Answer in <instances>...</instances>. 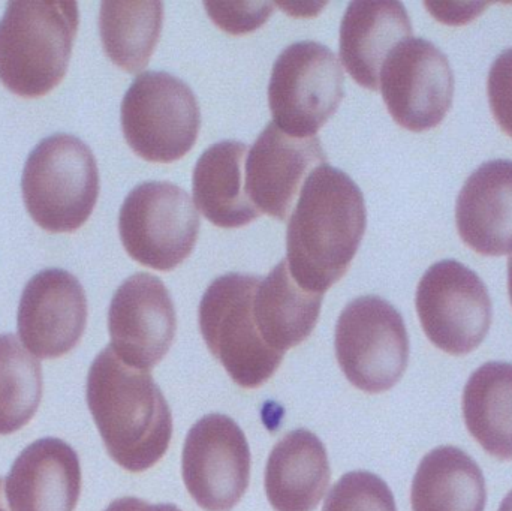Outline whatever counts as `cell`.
Masks as SVG:
<instances>
[{
	"instance_id": "603a6c76",
	"label": "cell",
	"mask_w": 512,
	"mask_h": 511,
	"mask_svg": "<svg viewBox=\"0 0 512 511\" xmlns=\"http://www.w3.org/2000/svg\"><path fill=\"white\" fill-rule=\"evenodd\" d=\"M463 417L469 434L499 461H512V363L478 368L463 390Z\"/></svg>"
},
{
	"instance_id": "4316f807",
	"label": "cell",
	"mask_w": 512,
	"mask_h": 511,
	"mask_svg": "<svg viewBox=\"0 0 512 511\" xmlns=\"http://www.w3.org/2000/svg\"><path fill=\"white\" fill-rule=\"evenodd\" d=\"M207 15L231 35H243L259 29L274 11V3L204 2Z\"/></svg>"
},
{
	"instance_id": "83f0119b",
	"label": "cell",
	"mask_w": 512,
	"mask_h": 511,
	"mask_svg": "<svg viewBox=\"0 0 512 511\" xmlns=\"http://www.w3.org/2000/svg\"><path fill=\"white\" fill-rule=\"evenodd\" d=\"M487 95L493 117L512 138V48L499 54L490 68Z\"/></svg>"
},
{
	"instance_id": "d6986e66",
	"label": "cell",
	"mask_w": 512,
	"mask_h": 511,
	"mask_svg": "<svg viewBox=\"0 0 512 511\" xmlns=\"http://www.w3.org/2000/svg\"><path fill=\"white\" fill-rule=\"evenodd\" d=\"M330 485L322 441L306 429L289 432L274 446L265 468V494L276 511H313Z\"/></svg>"
},
{
	"instance_id": "4dcf8cb0",
	"label": "cell",
	"mask_w": 512,
	"mask_h": 511,
	"mask_svg": "<svg viewBox=\"0 0 512 511\" xmlns=\"http://www.w3.org/2000/svg\"><path fill=\"white\" fill-rule=\"evenodd\" d=\"M508 293H510L512 305V254L510 255V260H508Z\"/></svg>"
},
{
	"instance_id": "8992f818",
	"label": "cell",
	"mask_w": 512,
	"mask_h": 511,
	"mask_svg": "<svg viewBox=\"0 0 512 511\" xmlns=\"http://www.w3.org/2000/svg\"><path fill=\"white\" fill-rule=\"evenodd\" d=\"M129 147L149 162L171 164L191 152L201 128V110L191 87L168 74L138 75L120 108Z\"/></svg>"
},
{
	"instance_id": "6da1fadb",
	"label": "cell",
	"mask_w": 512,
	"mask_h": 511,
	"mask_svg": "<svg viewBox=\"0 0 512 511\" xmlns=\"http://www.w3.org/2000/svg\"><path fill=\"white\" fill-rule=\"evenodd\" d=\"M366 224L357 183L331 165H319L304 182L286 230L292 278L310 293L330 290L351 267Z\"/></svg>"
},
{
	"instance_id": "3957f363",
	"label": "cell",
	"mask_w": 512,
	"mask_h": 511,
	"mask_svg": "<svg viewBox=\"0 0 512 511\" xmlns=\"http://www.w3.org/2000/svg\"><path fill=\"white\" fill-rule=\"evenodd\" d=\"M80 12L75 2H9L0 20V81L23 98L50 93L68 71Z\"/></svg>"
},
{
	"instance_id": "484cf974",
	"label": "cell",
	"mask_w": 512,
	"mask_h": 511,
	"mask_svg": "<svg viewBox=\"0 0 512 511\" xmlns=\"http://www.w3.org/2000/svg\"><path fill=\"white\" fill-rule=\"evenodd\" d=\"M322 511H397V507L384 480L367 471H354L333 486Z\"/></svg>"
},
{
	"instance_id": "9c48e42d",
	"label": "cell",
	"mask_w": 512,
	"mask_h": 511,
	"mask_svg": "<svg viewBox=\"0 0 512 511\" xmlns=\"http://www.w3.org/2000/svg\"><path fill=\"white\" fill-rule=\"evenodd\" d=\"M119 234L132 260L171 272L194 251L200 215L191 195L180 186L141 183L123 201Z\"/></svg>"
},
{
	"instance_id": "7402d4cb",
	"label": "cell",
	"mask_w": 512,
	"mask_h": 511,
	"mask_svg": "<svg viewBox=\"0 0 512 511\" xmlns=\"http://www.w3.org/2000/svg\"><path fill=\"white\" fill-rule=\"evenodd\" d=\"M487 491L477 462L457 447L432 450L418 465L412 511H484Z\"/></svg>"
},
{
	"instance_id": "cb8c5ba5",
	"label": "cell",
	"mask_w": 512,
	"mask_h": 511,
	"mask_svg": "<svg viewBox=\"0 0 512 511\" xmlns=\"http://www.w3.org/2000/svg\"><path fill=\"white\" fill-rule=\"evenodd\" d=\"M164 23L162 2H102L99 33L114 65L137 74L149 65Z\"/></svg>"
},
{
	"instance_id": "30bf717a",
	"label": "cell",
	"mask_w": 512,
	"mask_h": 511,
	"mask_svg": "<svg viewBox=\"0 0 512 511\" xmlns=\"http://www.w3.org/2000/svg\"><path fill=\"white\" fill-rule=\"evenodd\" d=\"M415 305L429 341L451 356L477 350L492 326L486 284L459 261L433 264L418 284Z\"/></svg>"
},
{
	"instance_id": "5bb4252c",
	"label": "cell",
	"mask_w": 512,
	"mask_h": 511,
	"mask_svg": "<svg viewBox=\"0 0 512 511\" xmlns=\"http://www.w3.org/2000/svg\"><path fill=\"white\" fill-rule=\"evenodd\" d=\"M87 297L83 285L62 269L42 270L21 294L17 327L24 347L39 359H59L83 338Z\"/></svg>"
},
{
	"instance_id": "7a4b0ae2",
	"label": "cell",
	"mask_w": 512,
	"mask_h": 511,
	"mask_svg": "<svg viewBox=\"0 0 512 511\" xmlns=\"http://www.w3.org/2000/svg\"><path fill=\"white\" fill-rule=\"evenodd\" d=\"M86 399L108 455L123 470L143 473L164 458L173 416L149 371L126 365L108 345L90 366Z\"/></svg>"
},
{
	"instance_id": "2e32d148",
	"label": "cell",
	"mask_w": 512,
	"mask_h": 511,
	"mask_svg": "<svg viewBox=\"0 0 512 511\" xmlns=\"http://www.w3.org/2000/svg\"><path fill=\"white\" fill-rule=\"evenodd\" d=\"M11 511H74L81 494L77 452L59 438H41L27 446L6 477Z\"/></svg>"
},
{
	"instance_id": "e0dca14e",
	"label": "cell",
	"mask_w": 512,
	"mask_h": 511,
	"mask_svg": "<svg viewBox=\"0 0 512 511\" xmlns=\"http://www.w3.org/2000/svg\"><path fill=\"white\" fill-rule=\"evenodd\" d=\"M456 224L463 242L478 254H511L512 161L484 162L469 176L457 198Z\"/></svg>"
},
{
	"instance_id": "9a60e30c",
	"label": "cell",
	"mask_w": 512,
	"mask_h": 511,
	"mask_svg": "<svg viewBox=\"0 0 512 511\" xmlns=\"http://www.w3.org/2000/svg\"><path fill=\"white\" fill-rule=\"evenodd\" d=\"M322 164L327 155L318 137H292L270 123L246 158V192L259 213L286 221L307 177Z\"/></svg>"
},
{
	"instance_id": "d4e9b609",
	"label": "cell",
	"mask_w": 512,
	"mask_h": 511,
	"mask_svg": "<svg viewBox=\"0 0 512 511\" xmlns=\"http://www.w3.org/2000/svg\"><path fill=\"white\" fill-rule=\"evenodd\" d=\"M41 399V363L17 336L0 335V435L24 428L35 417Z\"/></svg>"
},
{
	"instance_id": "44dd1931",
	"label": "cell",
	"mask_w": 512,
	"mask_h": 511,
	"mask_svg": "<svg viewBox=\"0 0 512 511\" xmlns=\"http://www.w3.org/2000/svg\"><path fill=\"white\" fill-rule=\"evenodd\" d=\"M324 294L304 290L292 278L286 260L256 285L254 317L259 335L277 353L303 344L315 329Z\"/></svg>"
},
{
	"instance_id": "7c38bea8",
	"label": "cell",
	"mask_w": 512,
	"mask_h": 511,
	"mask_svg": "<svg viewBox=\"0 0 512 511\" xmlns=\"http://www.w3.org/2000/svg\"><path fill=\"white\" fill-rule=\"evenodd\" d=\"M251 449L240 426L224 414L195 423L183 447L186 489L206 511H231L251 482Z\"/></svg>"
},
{
	"instance_id": "5b68a950",
	"label": "cell",
	"mask_w": 512,
	"mask_h": 511,
	"mask_svg": "<svg viewBox=\"0 0 512 511\" xmlns=\"http://www.w3.org/2000/svg\"><path fill=\"white\" fill-rule=\"evenodd\" d=\"M261 278L228 273L210 284L200 303V330L213 356L234 383L258 389L279 369L283 354L271 350L259 335L254 294Z\"/></svg>"
},
{
	"instance_id": "f546056e",
	"label": "cell",
	"mask_w": 512,
	"mask_h": 511,
	"mask_svg": "<svg viewBox=\"0 0 512 511\" xmlns=\"http://www.w3.org/2000/svg\"><path fill=\"white\" fill-rule=\"evenodd\" d=\"M6 497H5V485H3V479L0 477V511H11L6 506Z\"/></svg>"
},
{
	"instance_id": "ba28073f",
	"label": "cell",
	"mask_w": 512,
	"mask_h": 511,
	"mask_svg": "<svg viewBox=\"0 0 512 511\" xmlns=\"http://www.w3.org/2000/svg\"><path fill=\"white\" fill-rule=\"evenodd\" d=\"M345 96L336 54L319 42H295L280 53L268 83L274 123L292 137H315Z\"/></svg>"
},
{
	"instance_id": "277c9868",
	"label": "cell",
	"mask_w": 512,
	"mask_h": 511,
	"mask_svg": "<svg viewBox=\"0 0 512 511\" xmlns=\"http://www.w3.org/2000/svg\"><path fill=\"white\" fill-rule=\"evenodd\" d=\"M21 191L27 212L42 230L74 233L98 201V164L92 150L74 135L44 138L27 158Z\"/></svg>"
},
{
	"instance_id": "52a82bcc",
	"label": "cell",
	"mask_w": 512,
	"mask_h": 511,
	"mask_svg": "<svg viewBox=\"0 0 512 511\" xmlns=\"http://www.w3.org/2000/svg\"><path fill=\"white\" fill-rule=\"evenodd\" d=\"M337 362L361 392L393 389L409 362V336L400 312L378 296L352 300L340 314L334 336Z\"/></svg>"
},
{
	"instance_id": "f1b7e54d",
	"label": "cell",
	"mask_w": 512,
	"mask_h": 511,
	"mask_svg": "<svg viewBox=\"0 0 512 511\" xmlns=\"http://www.w3.org/2000/svg\"><path fill=\"white\" fill-rule=\"evenodd\" d=\"M105 511H182L174 504H149L134 497L113 501Z\"/></svg>"
},
{
	"instance_id": "ac0fdd59",
	"label": "cell",
	"mask_w": 512,
	"mask_h": 511,
	"mask_svg": "<svg viewBox=\"0 0 512 511\" xmlns=\"http://www.w3.org/2000/svg\"><path fill=\"white\" fill-rule=\"evenodd\" d=\"M412 38V24L400 2L349 3L340 24V59L360 86L379 89L388 54Z\"/></svg>"
},
{
	"instance_id": "1f68e13d",
	"label": "cell",
	"mask_w": 512,
	"mask_h": 511,
	"mask_svg": "<svg viewBox=\"0 0 512 511\" xmlns=\"http://www.w3.org/2000/svg\"><path fill=\"white\" fill-rule=\"evenodd\" d=\"M499 511H512V491L504 498V501H502Z\"/></svg>"
},
{
	"instance_id": "ffe728a7",
	"label": "cell",
	"mask_w": 512,
	"mask_h": 511,
	"mask_svg": "<svg viewBox=\"0 0 512 511\" xmlns=\"http://www.w3.org/2000/svg\"><path fill=\"white\" fill-rule=\"evenodd\" d=\"M246 158V144L225 140L213 144L195 165V204L216 227H245L261 215L246 192Z\"/></svg>"
},
{
	"instance_id": "8fae6325",
	"label": "cell",
	"mask_w": 512,
	"mask_h": 511,
	"mask_svg": "<svg viewBox=\"0 0 512 511\" xmlns=\"http://www.w3.org/2000/svg\"><path fill=\"white\" fill-rule=\"evenodd\" d=\"M379 89L397 125L427 131L445 119L453 104V69L435 44L409 38L388 54Z\"/></svg>"
},
{
	"instance_id": "4fadbf2b",
	"label": "cell",
	"mask_w": 512,
	"mask_h": 511,
	"mask_svg": "<svg viewBox=\"0 0 512 511\" xmlns=\"http://www.w3.org/2000/svg\"><path fill=\"white\" fill-rule=\"evenodd\" d=\"M177 315L164 282L149 273L126 279L108 309V332L114 353L141 371L155 368L176 338Z\"/></svg>"
}]
</instances>
